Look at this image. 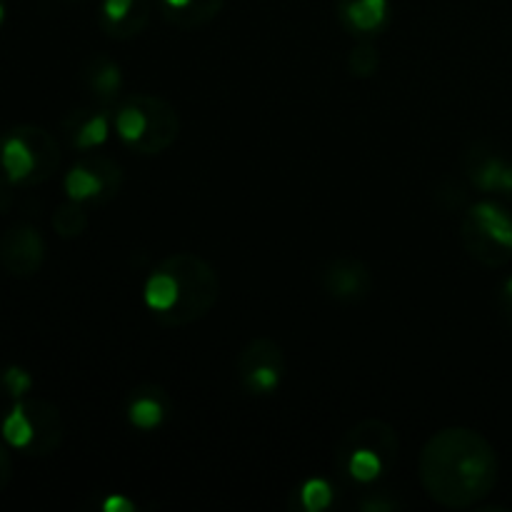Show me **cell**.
Instances as JSON below:
<instances>
[{"instance_id": "cell-1", "label": "cell", "mask_w": 512, "mask_h": 512, "mask_svg": "<svg viewBox=\"0 0 512 512\" xmlns=\"http://www.w3.org/2000/svg\"><path fill=\"white\" fill-rule=\"evenodd\" d=\"M498 453L483 433L443 428L425 443L418 460L423 490L448 510H468L483 503L498 485Z\"/></svg>"}, {"instance_id": "cell-2", "label": "cell", "mask_w": 512, "mask_h": 512, "mask_svg": "<svg viewBox=\"0 0 512 512\" xmlns=\"http://www.w3.org/2000/svg\"><path fill=\"white\" fill-rule=\"evenodd\" d=\"M145 305L165 328H185L203 320L220 298V278L213 265L195 253H175L160 260L145 283Z\"/></svg>"}, {"instance_id": "cell-3", "label": "cell", "mask_w": 512, "mask_h": 512, "mask_svg": "<svg viewBox=\"0 0 512 512\" xmlns=\"http://www.w3.org/2000/svg\"><path fill=\"white\" fill-rule=\"evenodd\" d=\"M120 143L138 155H160L178 140L180 115L160 95H125L113 113Z\"/></svg>"}, {"instance_id": "cell-4", "label": "cell", "mask_w": 512, "mask_h": 512, "mask_svg": "<svg viewBox=\"0 0 512 512\" xmlns=\"http://www.w3.org/2000/svg\"><path fill=\"white\" fill-rule=\"evenodd\" d=\"M400 440L393 425L368 418L353 425L335 448V465L345 480L355 485H370L388 475L398 460Z\"/></svg>"}, {"instance_id": "cell-5", "label": "cell", "mask_w": 512, "mask_h": 512, "mask_svg": "<svg viewBox=\"0 0 512 512\" xmlns=\"http://www.w3.org/2000/svg\"><path fill=\"white\" fill-rule=\"evenodd\" d=\"M60 168L58 140L38 125H18L0 143V170L10 185L33 188Z\"/></svg>"}, {"instance_id": "cell-6", "label": "cell", "mask_w": 512, "mask_h": 512, "mask_svg": "<svg viewBox=\"0 0 512 512\" xmlns=\"http://www.w3.org/2000/svg\"><path fill=\"white\" fill-rule=\"evenodd\" d=\"M3 440L30 458L53 455L63 443V418L43 398H20L3 420Z\"/></svg>"}, {"instance_id": "cell-7", "label": "cell", "mask_w": 512, "mask_h": 512, "mask_svg": "<svg viewBox=\"0 0 512 512\" xmlns=\"http://www.w3.org/2000/svg\"><path fill=\"white\" fill-rule=\"evenodd\" d=\"M460 238L470 258L485 268H503L512 260V215L503 205L475 203L463 215Z\"/></svg>"}, {"instance_id": "cell-8", "label": "cell", "mask_w": 512, "mask_h": 512, "mask_svg": "<svg viewBox=\"0 0 512 512\" xmlns=\"http://www.w3.org/2000/svg\"><path fill=\"white\" fill-rule=\"evenodd\" d=\"M65 193L80 205H105L123 188V168L108 155H85L65 175Z\"/></svg>"}, {"instance_id": "cell-9", "label": "cell", "mask_w": 512, "mask_h": 512, "mask_svg": "<svg viewBox=\"0 0 512 512\" xmlns=\"http://www.w3.org/2000/svg\"><path fill=\"white\" fill-rule=\"evenodd\" d=\"M285 378V353L273 338H255L240 350L238 380L245 393L265 395L278 393Z\"/></svg>"}, {"instance_id": "cell-10", "label": "cell", "mask_w": 512, "mask_h": 512, "mask_svg": "<svg viewBox=\"0 0 512 512\" xmlns=\"http://www.w3.org/2000/svg\"><path fill=\"white\" fill-rule=\"evenodd\" d=\"M45 263V240L28 223L13 225L0 235V265L13 278H33Z\"/></svg>"}, {"instance_id": "cell-11", "label": "cell", "mask_w": 512, "mask_h": 512, "mask_svg": "<svg viewBox=\"0 0 512 512\" xmlns=\"http://www.w3.org/2000/svg\"><path fill=\"white\" fill-rule=\"evenodd\" d=\"M153 0H100L98 25L113 40H133L148 28Z\"/></svg>"}, {"instance_id": "cell-12", "label": "cell", "mask_w": 512, "mask_h": 512, "mask_svg": "<svg viewBox=\"0 0 512 512\" xmlns=\"http://www.w3.org/2000/svg\"><path fill=\"white\" fill-rule=\"evenodd\" d=\"M323 288L330 298L340 300V303H355V300H363L370 293V270L365 268V263L355 258H335L330 260L323 268Z\"/></svg>"}, {"instance_id": "cell-13", "label": "cell", "mask_w": 512, "mask_h": 512, "mask_svg": "<svg viewBox=\"0 0 512 512\" xmlns=\"http://www.w3.org/2000/svg\"><path fill=\"white\" fill-rule=\"evenodd\" d=\"M465 173L485 193H512V163L485 145H475L465 155Z\"/></svg>"}, {"instance_id": "cell-14", "label": "cell", "mask_w": 512, "mask_h": 512, "mask_svg": "<svg viewBox=\"0 0 512 512\" xmlns=\"http://www.w3.org/2000/svg\"><path fill=\"white\" fill-rule=\"evenodd\" d=\"M128 423L140 433H153L168 420L170 400L160 385H138L125 405Z\"/></svg>"}, {"instance_id": "cell-15", "label": "cell", "mask_w": 512, "mask_h": 512, "mask_svg": "<svg viewBox=\"0 0 512 512\" xmlns=\"http://www.w3.org/2000/svg\"><path fill=\"white\" fill-rule=\"evenodd\" d=\"M338 18L353 35L373 38L388 25L390 0H338Z\"/></svg>"}, {"instance_id": "cell-16", "label": "cell", "mask_w": 512, "mask_h": 512, "mask_svg": "<svg viewBox=\"0 0 512 512\" xmlns=\"http://www.w3.org/2000/svg\"><path fill=\"white\" fill-rule=\"evenodd\" d=\"M63 133L75 150H93L108 138L110 115L105 110H73L65 115Z\"/></svg>"}, {"instance_id": "cell-17", "label": "cell", "mask_w": 512, "mask_h": 512, "mask_svg": "<svg viewBox=\"0 0 512 512\" xmlns=\"http://www.w3.org/2000/svg\"><path fill=\"white\" fill-rule=\"evenodd\" d=\"M158 8L173 28L195 30L218 18L225 0H158Z\"/></svg>"}, {"instance_id": "cell-18", "label": "cell", "mask_w": 512, "mask_h": 512, "mask_svg": "<svg viewBox=\"0 0 512 512\" xmlns=\"http://www.w3.org/2000/svg\"><path fill=\"white\" fill-rule=\"evenodd\" d=\"M83 80L100 103L115 100L120 95V88H123L120 65L113 58H108V55H90L83 63Z\"/></svg>"}, {"instance_id": "cell-19", "label": "cell", "mask_w": 512, "mask_h": 512, "mask_svg": "<svg viewBox=\"0 0 512 512\" xmlns=\"http://www.w3.org/2000/svg\"><path fill=\"white\" fill-rule=\"evenodd\" d=\"M53 228L60 238H78L88 228V213H85V205L68 200L65 205H60L53 213Z\"/></svg>"}, {"instance_id": "cell-20", "label": "cell", "mask_w": 512, "mask_h": 512, "mask_svg": "<svg viewBox=\"0 0 512 512\" xmlns=\"http://www.w3.org/2000/svg\"><path fill=\"white\" fill-rule=\"evenodd\" d=\"M295 498H298V505L303 510L320 512V510H325L333 505L335 493H333V488H330V483L315 478V480H308V483L300 485V488L295 490Z\"/></svg>"}, {"instance_id": "cell-21", "label": "cell", "mask_w": 512, "mask_h": 512, "mask_svg": "<svg viewBox=\"0 0 512 512\" xmlns=\"http://www.w3.org/2000/svg\"><path fill=\"white\" fill-rule=\"evenodd\" d=\"M348 68L355 78H373L380 68L378 50L370 43H358L348 55Z\"/></svg>"}, {"instance_id": "cell-22", "label": "cell", "mask_w": 512, "mask_h": 512, "mask_svg": "<svg viewBox=\"0 0 512 512\" xmlns=\"http://www.w3.org/2000/svg\"><path fill=\"white\" fill-rule=\"evenodd\" d=\"M0 388L8 395H13L15 400H20L30 393V388H33V378H30L28 370L18 368V365H10V368H5L3 373H0Z\"/></svg>"}, {"instance_id": "cell-23", "label": "cell", "mask_w": 512, "mask_h": 512, "mask_svg": "<svg viewBox=\"0 0 512 512\" xmlns=\"http://www.w3.org/2000/svg\"><path fill=\"white\" fill-rule=\"evenodd\" d=\"M400 503L395 498H388V493L383 490H375V493H365L363 498L358 500V510L365 512H390L398 510Z\"/></svg>"}, {"instance_id": "cell-24", "label": "cell", "mask_w": 512, "mask_h": 512, "mask_svg": "<svg viewBox=\"0 0 512 512\" xmlns=\"http://www.w3.org/2000/svg\"><path fill=\"white\" fill-rule=\"evenodd\" d=\"M100 508L105 512H130L133 510V503H130L128 498H123V495H108V498L100 503Z\"/></svg>"}, {"instance_id": "cell-25", "label": "cell", "mask_w": 512, "mask_h": 512, "mask_svg": "<svg viewBox=\"0 0 512 512\" xmlns=\"http://www.w3.org/2000/svg\"><path fill=\"white\" fill-rule=\"evenodd\" d=\"M10 478H13V463H10V458L5 455V450H0V493H3L5 485L10 483Z\"/></svg>"}, {"instance_id": "cell-26", "label": "cell", "mask_w": 512, "mask_h": 512, "mask_svg": "<svg viewBox=\"0 0 512 512\" xmlns=\"http://www.w3.org/2000/svg\"><path fill=\"white\" fill-rule=\"evenodd\" d=\"M500 305H503L505 315H508V320L512 325V278L505 280L503 290H500Z\"/></svg>"}, {"instance_id": "cell-27", "label": "cell", "mask_w": 512, "mask_h": 512, "mask_svg": "<svg viewBox=\"0 0 512 512\" xmlns=\"http://www.w3.org/2000/svg\"><path fill=\"white\" fill-rule=\"evenodd\" d=\"M5 15H8V3H5V0H0V28H3V23H5Z\"/></svg>"}]
</instances>
